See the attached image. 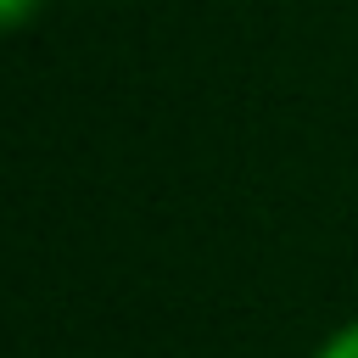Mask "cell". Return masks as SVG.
I'll return each instance as SVG.
<instances>
[{"label":"cell","instance_id":"6da1fadb","mask_svg":"<svg viewBox=\"0 0 358 358\" xmlns=\"http://www.w3.org/2000/svg\"><path fill=\"white\" fill-rule=\"evenodd\" d=\"M39 0H0V34L6 28H17V22H28V11H34Z\"/></svg>","mask_w":358,"mask_h":358},{"label":"cell","instance_id":"7a4b0ae2","mask_svg":"<svg viewBox=\"0 0 358 358\" xmlns=\"http://www.w3.org/2000/svg\"><path fill=\"white\" fill-rule=\"evenodd\" d=\"M319 358H358V324H347V330H341V336H336Z\"/></svg>","mask_w":358,"mask_h":358}]
</instances>
